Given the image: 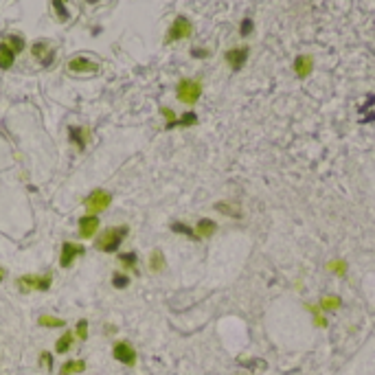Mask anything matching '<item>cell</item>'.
<instances>
[{
  "instance_id": "cell-12",
  "label": "cell",
  "mask_w": 375,
  "mask_h": 375,
  "mask_svg": "<svg viewBox=\"0 0 375 375\" xmlns=\"http://www.w3.org/2000/svg\"><path fill=\"white\" fill-rule=\"evenodd\" d=\"M246 57H248V49H233L226 53V62L230 64L233 71H239L244 66V62H246Z\"/></svg>"
},
{
  "instance_id": "cell-8",
  "label": "cell",
  "mask_w": 375,
  "mask_h": 375,
  "mask_svg": "<svg viewBox=\"0 0 375 375\" xmlns=\"http://www.w3.org/2000/svg\"><path fill=\"white\" fill-rule=\"evenodd\" d=\"M33 57L40 59L42 66H51L55 59V53L51 51V46L46 44V42H36V44H33Z\"/></svg>"
},
{
  "instance_id": "cell-16",
  "label": "cell",
  "mask_w": 375,
  "mask_h": 375,
  "mask_svg": "<svg viewBox=\"0 0 375 375\" xmlns=\"http://www.w3.org/2000/svg\"><path fill=\"white\" fill-rule=\"evenodd\" d=\"M68 134H71V141L77 145V150H86V130L84 128H71L68 130Z\"/></svg>"
},
{
  "instance_id": "cell-24",
  "label": "cell",
  "mask_w": 375,
  "mask_h": 375,
  "mask_svg": "<svg viewBox=\"0 0 375 375\" xmlns=\"http://www.w3.org/2000/svg\"><path fill=\"white\" fill-rule=\"evenodd\" d=\"M112 283H114V287H128L130 285V279L125 277V274H114V277H112Z\"/></svg>"
},
{
  "instance_id": "cell-13",
  "label": "cell",
  "mask_w": 375,
  "mask_h": 375,
  "mask_svg": "<svg viewBox=\"0 0 375 375\" xmlns=\"http://www.w3.org/2000/svg\"><path fill=\"white\" fill-rule=\"evenodd\" d=\"M14 59H16V51L7 42H2L0 44V68H11L14 66Z\"/></svg>"
},
{
  "instance_id": "cell-3",
  "label": "cell",
  "mask_w": 375,
  "mask_h": 375,
  "mask_svg": "<svg viewBox=\"0 0 375 375\" xmlns=\"http://www.w3.org/2000/svg\"><path fill=\"white\" fill-rule=\"evenodd\" d=\"M110 202H112V195L108 193V191H103V189H97V191H93V193H90L88 198L84 200V204H86V211H88L90 215H97V213L106 211V208L110 206Z\"/></svg>"
},
{
  "instance_id": "cell-19",
  "label": "cell",
  "mask_w": 375,
  "mask_h": 375,
  "mask_svg": "<svg viewBox=\"0 0 375 375\" xmlns=\"http://www.w3.org/2000/svg\"><path fill=\"white\" fill-rule=\"evenodd\" d=\"M340 303H342V300H340L338 296L329 294V296H325V299L320 300V307L325 309V312H334V309H338V307H340Z\"/></svg>"
},
{
  "instance_id": "cell-22",
  "label": "cell",
  "mask_w": 375,
  "mask_h": 375,
  "mask_svg": "<svg viewBox=\"0 0 375 375\" xmlns=\"http://www.w3.org/2000/svg\"><path fill=\"white\" fill-rule=\"evenodd\" d=\"M40 325L42 327H64L62 318H55V316H40Z\"/></svg>"
},
{
  "instance_id": "cell-9",
  "label": "cell",
  "mask_w": 375,
  "mask_h": 375,
  "mask_svg": "<svg viewBox=\"0 0 375 375\" xmlns=\"http://www.w3.org/2000/svg\"><path fill=\"white\" fill-rule=\"evenodd\" d=\"M99 228V217L97 215H84L79 220V237H93Z\"/></svg>"
},
{
  "instance_id": "cell-17",
  "label": "cell",
  "mask_w": 375,
  "mask_h": 375,
  "mask_svg": "<svg viewBox=\"0 0 375 375\" xmlns=\"http://www.w3.org/2000/svg\"><path fill=\"white\" fill-rule=\"evenodd\" d=\"M86 369V362L84 360H73V362H66L59 371V375H73V373H81Z\"/></svg>"
},
{
  "instance_id": "cell-27",
  "label": "cell",
  "mask_w": 375,
  "mask_h": 375,
  "mask_svg": "<svg viewBox=\"0 0 375 375\" xmlns=\"http://www.w3.org/2000/svg\"><path fill=\"white\" fill-rule=\"evenodd\" d=\"M121 261H123L128 268H134V265H136V255H134V252H125V255H121Z\"/></svg>"
},
{
  "instance_id": "cell-21",
  "label": "cell",
  "mask_w": 375,
  "mask_h": 375,
  "mask_svg": "<svg viewBox=\"0 0 375 375\" xmlns=\"http://www.w3.org/2000/svg\"><path fill=\"white\" fill-rule=\"evenodd\" d=\"M171 230H173V233H182V235H187V237H191V239H198V235H195V230H191L189 226L180 224V222H176V224H171Z\"/></svg>"
},
{
  "instance_id": "cell-25",
  "label": "cell",
  "mask_w": 375,
  "mask_h": 375,
  "mask_svg": "<svg viewBox=\"0 0 375 375\" xmlns=\"http://www.w3.org/2000/svg\"><path fill=\"white\" fill-rule=\"evenodd\" d=\"M77 338H79V340H86V338H88V322H86V320H79V322H77Z\"/></svg>"
},
{
  "instance_id": "cell-7",
  "label": "cell",
  "mask_w": 375,
  "mask_h": 375,
  "mask_svg": "<svg viewBox=\"0 0 375 375\" xmlns=\"http://www.w3.org/2000/svg\"><path fill=\"white\" fill-rule=\"evenodd\" d=\"M112 356L128 366L136 364V351H134V347L130 342H116L114 349H112Z\"/></svg>"
},
{
  "instance_id": "cell-1",
  "label": "cell",
  "mask_w": 375,
  "mask_h": 375,
  "mask_svg": "<svg viewBox=\"0 0 375 375\" xmlns=\"http://www.w3.org/2000/svg\"><path fill=\"white\" fill-rule=\"evenodd\" d=\"M128 233H130L128 226H114V228L103 230L97 237V242H94V248L101 252H116L119 246L123 244V239L128 237Z\"/></svg>"
},
{
  "instance_id": "cell-30",
  "label": "cell",
  "mask_w": 375,
  "mask_h": 375,
  "mask_svg": "<svg viewBox=\"0 0 375 375\" xmlns=\"http://www.w3.org/2000/svg\"><path fill=\"white\" fill-rule=\"evenodd\" d=\"M40 360L44 362V364L49 366V369H53V357H51V353H46V351H44V353L40 356Z\"/></svg>"
},
{
  "instance_id": "cell-10",
  "label": "cell",
  "mask_w": 375,
  "mask_h": 375,
  "mask_svg": "<svg viewBox=\"0 0 375 375\" xmlns=\"http://www.w3.org/2000/svg\"><path fill=\"white\" fill-rule=\"evenodd\" d=\"M68 71L71 73H97L99 66L94 62H90V59L86 57H75L68 62Z\"/></svg>"
},
{
  "instance_id": "cell-28",
  "label": "cell",
  "mask_w": 375,
  "mask_h": 375,
  "mask_svg": "<svg viewBox=\"0 0 375 375\" xmlns=\"http://www.w3.org/2000/svg\"><path fill=\"white\" fill-rule=\"evenodd\" d=\"M195 121H198V116H195V114H193V112H187V114H185V116H182V119H180V121H178V125H193V123H195Z\"/></svg>"
},
{
  "instance_id": "cell-4",
  "label": "cell",
  "mask_w": 375,
  "mask_h": 375,
  "mask_svg": "<svg viewBox=\"0 0 375 375\" xmlns=\"http://www.w3.org/2000/svg\"><path fill=\"white\" fill-rule=\"evenodd\" d=\"M51 281L53 279L46 274V277H22L18 279V287L22 292H31V290H40V292H46L51 287Z\"/></svg>"
},
{
  "instance_id": "cell-18",
  "label": "cell",
  "mask_w": 375,
  "mask_h": 375,
  "mask_svg": "<svg viewBox=\"0 0 375 375\" xmlns=\"http://www.w3.org/2000/svg\"><path fill=\"white\" fill-rule=\"evenodd\" d=\"M73 342H75V336H73L71 331H66V334H64L62 338L55 342V351H57V353H66L68 349L73 347Z\"/></svg>"
},
{
  "instance_id": "cell-20",
  "label": "cell",
  "mask_w": 375,
  "mask_h": 375,
  "mask_svg": "<svg viewBox=\"0 0 375 375\" xmlns=\"http://www.w3.org/2000/svg\"><path fill=\"white\" fill-rule=\"evenodd\" d=\"M327 270H329V272H334V274H338V277H342V274L347 272V261H344V259H334V261H329V263H327Z\"/></svg>"
},
{
  "instance_id": "cell-32",
  "label": "cell",
  "mask_w": 375,
  "mask_h": 375,
  "mask_svg": "<svg viewBox=\"0 0 375 375\" xmlns=\"http://www.w3.org/2000/svg\"><path fill=\"white\" fill-rule=\"evenodd\" d=\"M2 279H5V270L0 268V281H2Z\"/></svg>"
},
{
  "instance_id": "cell-2",
  "label": "cell",
  "mask_w": 375,
  "mask_h": 375,
  "mask_svg": "<svg viewBox=\"0 0 375 375\" xmlns=\"http://www.w3.org/2000/svg\"><path fill=\"white\" fill-rule=\"evenodd\" d=\"M202 94V84L200 81H193V79H182L178 84V99L187 106H193L195 101L200 99Z\"/></svg>"
},
{
  "instance_id": "cell-14",
  "label": "cell",
  "mask_w": 375,
  "mask_h": 375,
  "mask_svg": "<svg viewBox=\"0 0 375 375\" xmlns=\"http://www.w3.org/2000/svg\"><path fill=\"white\" fill-rule=\"evenodd\" d=\"M195 235H198V237H211V235H215V230H217V224L213 220H206V217H204V220H200L198 222V226H195Z\"/></svg>"
},
{
  "instance_id": "cell-15",
  "label": "cell",
  "mask_w": 375,
  "mask_h": 375,
  "mask_svg": "<svg viewBox=\"0 0 375 375\" xmlns=\"http://www.w3.org/2000/svg\"><path fill=\"white\" fill-rule=\"evenodd\" d=\"M150 270L151 272H163L165 270V255L160 248H156V250H151L150 255Z\"/></svg>"
},
{
  "instance_id": "cell-6",
  "label": "cell",
  "mask_w": 375,
  "mask_h": 375,
  "mask_svg": "<svg viewBox=\"0 0 375 375\" xmlns=\"http://www.w3.org/2000/svg\"><path fill=\"white\" fill-rule=\"evenodd\" d=\"M84 255V246H79V244H73V242H66L62 244V257H59V265L62 268H71L73 263H75L77 257Z\"/></svg>"
},
{
  "instance_id": "cell-31",
  "label": "cell",
  "mask_w": 375,
  "mask_h": 375,
  "mask_svg": "<svg viewBox=\"0 0 375 375\" xmlns=\"http://www.w3.org/2000/svg\"><path fill=\"white\" fill-rule=\"evenodd\" d=\"M250 31H252V22L250 20H244L242 22V36H248Z\"/></svg>"
},
{
  "instance_id": "cell-23",
  "label": "cell",
  "mask_w": 375,
  "mask_h": 375,
  "mask_svg": "<svg viewBox=\"0 0 375 375\" xmlns=\"http://www.w3.org/2000/svg\"><path fill=\"white\" fill-rule=\"evenodd\" d=\"M7 44H9L11 49L16 51V53H20V51L24 49V40H22V38H18V36H9V40H7Z\"/></svg>"
},
{
  "instance_id": "cell-11",
  "label": "cell",
  "mask_w": 375,
  "mask_h": 375,
  "mask_svg": "<svg viewBox=\"0 0 375 375\" xmlns=\"http://www.w3.org/2000/svg\"><path fill=\"white\" fill-rule=\"evenodd\" d=\"M314 71V59L309 57V55H299V57L294 59V73H296V77H307L309 73Z\"/></svg>"
},
{
  "instance_id": "cell-5",
  "label": "cell",
  "mask_w": 375,
  "mask_h": 375,
  "mask_svg": "<svg viewBox=\"0 0 375 375\" xmlns=\"http://www.w3.org/2000/svg\"><path fill=\"white\" fill-rule=\"evenodd\" d=\"M191 31H193V27H191V22L187 18H176L171 24V29H169L167 33V42H173V40H185V38L191 36Z\"/></svg>"
},
{
  "instance_id": "cell-26",
  "label": "cell",
  "mask_w": 375,
  "mask_h": 375,
  "mask_svg": "<svg viewBox=\"0 0 375 375\" xmlns=\"http://www.w3.org/2000/svg\"><path fill=\"white\" fill-rule=\"evenodd\" d=\"M163 116L167 119V128H173V125H178V121H176V114H173L169 108H163Z\"/></svg>"
},
{
  "instance_id": "cell-29",
  "label": "cell",
  "mask_w": 375,
  "mask_h": 375,
  "mask_svg": "<svg viewBox=\"0 0 375 375\" xmlns=\"http://www.w3.org/2000/svg\"><path fill=\"white\" fill-rule=\"evenodd\" d=\"M53 7H55V11H57L59 18H62V20H68V14H66V9H64L62 0H53Z\"/></svg>"
}]
</instances>
